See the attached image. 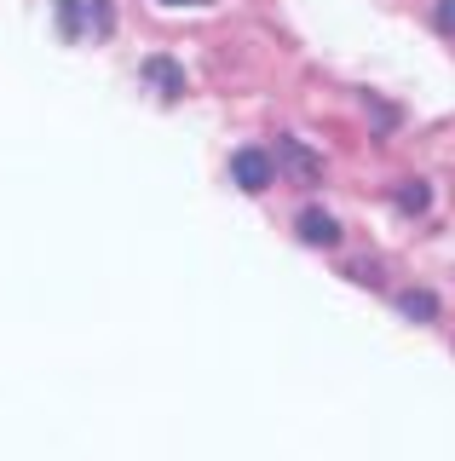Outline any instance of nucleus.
<instances>
[{
	"label": "nucleus",
	"instance_id": "f257e3e1",
	"mask_svg": "<svg viewBox=\"0 0 455 461\" xmlns=\"http://www.w3.org/2000/svg\"><path fill=\"white\" fill-rule=\"evenodd\" d=\"M231 179L243 185L248 196L272 191V179H277V162H272V150H260V144H243V150L231 156Z\"/></svg>",
	"mask_w": 455,
	"mask_h": 461
},
{
	"label": "nucleus",
	"instance_id": "f03ea898",
	"mask_svg": "<svg viewBox=\"0 0 455 461\" xmlns=\"http://www.w3.org/2000/svg\"><path fill=\"white\" fill-rule=\"evenodd\" d=\"M300 242H311V249H335V242H340V220L323 213V208H306L300 213Z\"/></svg>",
	"mask_w": 455,
	"mask_h": 461
},
{
	"label": "nucleus",
	"instance_id": "7ed1b4c3",
	"mask_svg": "<svg viewBox=\"0 0 455 461\" xmlns=\"http://www.w3.org/2000/svg\"><path fill=\"white\" fill-rule=\"evenodd\" d=\"M145 81H150L162 98H179V93H184V69L174 64V58H145Z\"/></svg>",
	"mask_w": 455,
	"mask_h": 461
},
{
	"label": "nucleus",
	"instance_id": "20e7f679",
	"mask_svg": "<svg viewBox=\"0 0 455 461\" xmlns=\"http://www.w3.org/2000/svg\"><path fill=\"white\" fill-rule=\"evenodd\" d=\"M397 306H404V317H415V323H433V317H438V300L426 294V288H409Z\"/></svg>",
	"mask_w": 455,
	"mask_h": 461
},
{
	"label": "nucleus",
	"instance_id": "39448f33",
	"mask_svg": "<svg viewBox=\"0 0 455 461\" xmlns=\"http://www.w3.org/2000/svg\"><path fill=\"white\" fill-rule=\"evenodd\" d=\"M426 202H433V191H426L421 179H404V185H397V208H404V213H426Z\"/></svg>",
	"mask_w": 455,
	"mask_h": 461
},
{
	"label": "nucleus",
	"instance_id": "423d86ee",
	"mask_svg": "<svg viewBox=\"0 0 455 461\" xmlns=\"http://www.w3.org/2000/svg\"><path fill=\"white\" fill-rule=\"evenodd\" d=\"M58 29L64 35H81V0H58Z\"/></svg>",
	"mask_w": 455,
	"mask_h": 461
},
{
	"label": "nucleus",
	"instance_id": "0eeeda50",
	"mask_svg": "<svg viewBox=\"0 0 455 461\" xmlns=\"http://www.w3.org/2000/svg\"><path fill=\"white\" fill-rule=\"evenodd\" d=\"M282 156H289V162L300 167L306 179H311V173H317V162H311V156H306V150H300V144H294V139H282Z\"/></svg>",
	"mask_w": 455,
	"mask_h": 461
},
{
	"label": "nucleus",
	"instance_id": "6e6552de",
	"mask_svg": "<svg viewBox=\"0 0 455 461\" xmlns=\"http://www.w3.org/2000/svg\"><path fill=\"white\" fill-rule=\"evenodd\" d=\"M438 29L455 35V0H438Z\"/></svg>",
	"mask_w": 455,
	"mask_h": 461
},
{
	"label": "nucleus",
	"instance_id": "1a4fd4ad",
	"mask_svg": "<svg viewBox=\"0 0 455 461\" xmlns=\"http://www.w3.org/2000/svg\"><path fill=\"white\" fill-rule=\"evenodd\" d=\"M167 6H202V0H167Z\"/></svg>",
	"mask_w": 455,
	"mask_h": 461
}]
</instances>
